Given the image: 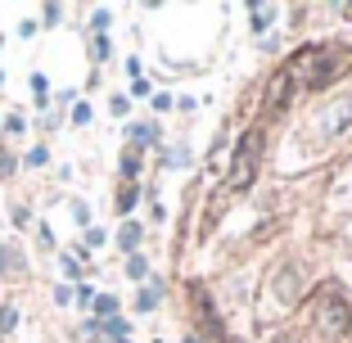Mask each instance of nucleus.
Returning a JSON list of instances; mask_svg holds the SVG:
<instances>
[{"instance_id": "1a4fd4ad", "label": "nucleus", "mask_w": 352, "mask_h": 343, "mask_svg": "<svg viewBox=\"0 0 352 343\" xmlns=\"http://www.w3.org/2000/svg\"><path fill=\"white\" fill-rule=\"evenodd\" d=\"M126 276H131V280H145V276H149V262L131 253V262H126Z\"/></svg>"}, {"instance_id": "20e7f679", "label": "nucleus", "mask_w": 352, "mask_h": 343, "mask_svg": "<svg viewBox=\"0 0 352 343\" xmlns=\"http://www.w3.org/2000/svg\"><path fill=\"white\" fill-rule=\"evenodd\" d=\"M316 330H325V334H348V325H352V312H348V302L339 298L334 289H325L321 298H316Z\"/></svg>"}, {"instance_id": "7ed1b4c3", "label": "nucleus", "mask_w": 352, "mask_h": 343, "mask_svg": "<svg viewBox=\"0 0 352 343\" xmlns=\"http://www.w3.org/2000/svg\"><path fill=\"white\" fill-rule=\"evenodd\" d=\"M258 163H262V131H249L244 140H239V149H235V163H230V186L244 190L253 177H258Z\"/></svg>"}, {"instance_id": "f257e3e1", "label": "nucleus", "mask_w": 352, "mask_h": 343, "mask_svg": "<svg viewBox=\"0 0 352 343\" xmlns=\"http://www.w3.org/2000/svg\"><path fill=\"white\" fill-rule=\"evenodd\" d=\"M339 54L334 50H316V45H307V50H298L289 59V68H285V77H289V86H298V91H316V86H325L334 77V68H339Z\"/></svg>"}, {"instance_id": "f8f14e48", "label": "nucleus", "mask_w": 352, "mask_h": 343, "mask_svg": "<svg viewBox=\"0 0 352 343\" xmlns=\"http://www.w3.org/2000/svg\"><path fill=\"white\" fill-rule=\"evenodd\" d=\"M14 325H19V312L14 307H0V334H10Z\"/></svg>"}, {"instance_id": "f03ea898", "label": "nucleus", "mask_w": 352, "mask_h": 343, "mask_svg": "<svg viewBox=\"0 0 352 343\" xmlns=\"http://www.w3.org/2000/svg\"><path fill=\"white\" fill-rule=\"evenodd\" d=\"M352 126V95H334L330 104L316 109V118H311V131L321 135V140H334V135H343Z\"/></svg>"}, {"instance_id": "dca6fc26", "label": "nucleus", "mask_w": 352, "mask_h": 343, "mask_svg": "<svg viewBox=\"0 0 352 343\" xmlns=\"http://www.w3.org/2000/svg\"><path fill=\"white\" fill-rule=\"evenodd\" d=\"M131 95H140V100H145V95H154V91H149V82H145V77H135V86H131Z\"/></svg>"}, {"instance_id": "6e6552de", "label": "nucleus", "mask_w": 352, "mask_h": 343, "mask_svg": "<svg viewBox=\"0 0 352 343\" xmlns=\"http://www.w3.org/2000/svg\"><path fill=\"white\" fill-rule=\"evenodd\" d=\"M154 302H158V289H140L135 294V312H154Z\"/></svg>"}, {"instance_id": "2eb2a0df", "label": "nucleus", "mask_w": 352, "mask_h": 343, "mask_svg": "<svg viewBox=\"0 0 352 343\" xmlns=\"http://www.w3.org/2000/svg\"><path fill=\"white\" fill-rule=\"evenodd\" d=\"M135 172H140V167H135V154H126V158H122V177H126V181H131V177H135Z\"/></svg>"}, {"instance_id": "423d86ee", "label": "nucleus", "mask_w": 352, "mask_h": 343, "mask_svg": "<svg viewBox=\"0 0 352 343\" xmlns=\"http://www.w3.org/2000/svg\"><path fill=\"white\" fill-rule=\"evenodd\" d=\"M95 312H100V321H113L118 316V298L113 294H100V298H95Z\"/></svg>"}, {"instance_id": "f3484780", "label": "nucleus", "mask_w": 352, "mask_h": 343, "mask_svg": "<svg viewBox=\"0 0 352 343\" xmlns=\"http://www.w3.org/2000/svg\"><path fill=\"white\" fill-rule=\"evenodd\" d=\"M10 172H14V158H10V154H0V177H10Z\"/></svg>"}, {"instance_id": "ddd939ff", "label": "nucleus", "mask_w": 352, "mask_h": 343, "mask_svg": "<svg viewBox=\"0 0 352 343\" xmlns=\"http://www.w3.org/2000/svg\"><path fill=\"white\" fill-rule=\"evenodd\" d=\"M267 19H271V10H258V5H253V32H267Z\"/></svg>"}, {"instance_id": "0eeeda50", "label": "nucleus", "mask_w": 352, "mask_h": 343, "mask_svg": "<svg viewBox=\"0 0 352 343\" xmlns=\"http://www.w3.org/2000/svg\"><path fill=\"white\" fill-rule=\"evenodd\" d=\"M118 244H122L126 253H135V244H140V226H135V221H126L122 235H118Z\"/></svg>"}, {"instance_id": "4468645a", "label": "nucleus", "mask_w": 352, "mask_h": 343, "mask_svg": "<svg viewBox=\"0 0 352 343\" xmlns=\"http://www.w3.org/2000/svg\"><path fill=\"white\" fill-rule=\"evenodd\" d=\"M118 208H122V212H131V208H135V190H122V199H118Z\"/></svg>"}, {"instance_id": "9b49d317", "label": "nucleus", "mask_w": 352, "mask_h": 343, "mask_svg": "<svg viewBox=\"0 0 352 343\" xmlns=\"http://www.w3.org/2000/svg\"><path fill=\"white\" fill-rule=\"evenodd\" d=\"M14 267H19V253L0 244V276H5V271H14Z\"/></svg>"}, {"instance_id": "9d476101", "label": "nucleus", "mask_w": 352, "mask_h": 343, "mask_svg": "<svg viewBox=\"0 0 352 343\" xmlns=\"http://www.w3.org/2000/svg\"><path fill=\"white\" fill-rule=\"evenodd\" d=\"M276 294H280V298H294V271H280V280H276Z\"/></svg>"}, {"instance_id": "39448f33", "label": "nucleus", "mask_w": 352, "mask_h": 343, "mask_svg": "<svg viewBox=\"0 0 352 343\" xmlns=\"http://www.w3.org/2000/svg\"><path fill=\"white\" fill-rule=\"evenodd\" d=\"M126 135H131L135 145H158V122H131Z\"/></svg>"}, {"instance_id": "a211bd4d", "label": "nucleus", "mask_w": 352, "mask_h": 343, "mask_svg": "<svg viewBox=\"0 0 352 343\" xmlns=\"http://www.w3.org/2000/svg\"><path fill=\"white\" fill-rule=\"evenodd\" d=\"M348 19H352V5H348Z\"/></svg>"}]
</instances>
